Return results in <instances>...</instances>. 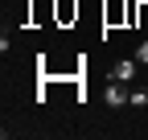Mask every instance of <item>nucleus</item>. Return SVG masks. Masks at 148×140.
<instances>
[{
    "label": "nucleus",
    "instance_id": "2",
    "mask_svg": "<svg viewBox=\"0 0 148 140\" xmlns=\"http://www.w3.org/2000/svg\"><path fill=\"white\" fill-rule=\"evenodd\" d=\"M136 70H140L136 62H115V66H111V78H119V82H132V78H136Z\"/></svg>",
    "mask_w": 148,
    "mask_h": 140
},
{
    "label": "nucleus",
    "instance_id": "4",
    "mask_svg": "<svg viewBox=\"0 0 148 140\" xmlns=\"http://www.w3.org/2000/svg\"><path fill=\"white\" fill-rule=\"evenodd\" d=\"M136 62H140V66H148V41H140V49H136Z\"/></svg>",
    "mask_w": 148,
    "mask_h": 140
},
{
    "label": "nucleus",
    "instance_id": "1",
    "mask_svg": "<svg viewBox=\"0 0 148 140\" xmlns=\"http://www.w3.org/2000/svg\"><path fill=\"white\" fill-rule=\"evenodd\" d=\"M127 103H132V91H123V82L111 78L107 82V107H127Z\"/></svg>",
    "mask_w": 148,
    "mask_h": 140
},
{
    "label": "nucleus",
    "instance_id": "3",
    "mask_svg": "<svg viewBox=\"0 0 148 140\" xmlns=\"http://www.w3.org/2000/svg\"><path fill=\"white\" fill-rule=\"evenodd\" d=\"M132 107H148V86H136L132 91Z\"/></svg>",
    "mask_w": 148,
    "mask_h": 140
}]
</instances>
